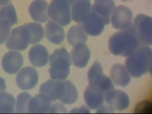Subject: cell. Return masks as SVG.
I'll list each match as a JSON object with an SVG mask.
<instances>
[{
    "mask_svg": "<svg viewBox=\"0 0 152 114\" xmlns=\"http://www.w3.org/2000/svg\"><path fill=\"white\" fill-rule=\"evenodd\" d=\"M126 69L134 77H141L151 72L152 50L145 44H141L130 54L125 61Z\"/></svg>",
    "mask_w": 152,
    "mask_h": 114,
    "instance_id": "1",
    "label": "cell"
},
{
    "mask_svg": "<svg viewBox=\"0 0 152 114\" xmlns=\"http://www.w3.org/2000/svg\"><path fill=\"white\" fill-rule=\"evenodd\" d=\"M140 45L133 28L116 32L109 39V50L116 56H129Z\"/></svg>",
    "mask_w": 152,
    "mask_h": 114,
    "instance_id": "2",
    "label": "cell"
},
{
    "mask_svg": "<svg viewBox=\"0 0 152 114\" xmlns=\"http://www.w3.org/2000/svg\"><path fill=\"white\" fill-rule=\"evenodd\" d=\"M50 64L49 73L52 79L66 80L70 71V55L64 48L56 49L50 56Z\"/></svg>",
    "mask_w": 152,
    "mask_h": 114,
    "instance_id": "3",
    "label": "cell"
},
{
    "mask_svg": "<svg viewBox=\"0 0 152 114\" xmlns=\"http://www.w3.org/2000/svg\"><path fill=\"white\" fill-rule=\"evenodd\" d=\"M71 6L67 0H52L49 7L48 15L59 25L66 26L71 22Z\"/></svg>",
    "mask_w": 152,
    "mask_h": 114,
    "instance_id": "4",
    "label": "cell"
},
{
    "mask_svg": "<svg viewBox=\"0 0 152 114\" xmlns=\"http://www.w3.org/2000/svg\"><path fill=\"white\" fill-rule=\"evenodd\" d=\"M135 35L142 44L152 45V18L145 14L138 15L132 25Z\"/></svg>",
    "mask_w": 152,
    "mask_h": 114,
    "instance_id": "5",
    "label": "cell"
},
{
    "mask_svg": "<svg viewBox=\"0 0 152 114\" xmlns=\"http://www.w3.org/2000/svg\"><path fill=\"white\" fill-rule=\"evenodd\" d=\"M30 44V37L26 24L13 28L6 43L7 48L24 50Z\"/></svg>",
    "mask_w": 152,
    "mask_h": 114,
    "instance_id": "6",
    "label": "cell"
},
{
    "mask_svg": "<svg viewBox=\"0 0 152 114\" xmlns=\"http://www.w3.org/2000/svg\"><path fill=\"white\" fill-rule=\"evenodd\" d=\"M89 84L95 85L105 93L114 89V85L111 80L104 75L102 66L96 62L89 69L88 72Z\"/></svg>",
    "mask_w": 152,
    "mask_h": 114,
    "instance_id": "7",
    "label": "cell"
},
{
    "mask_svg": "<svg viewBox=\"0 0 152 114\" xmlns=\"http://www.w3.org/2000/svg\"><path fill=\"white\" fill-rule=\"evenodd\" d=\"M112 16V24L118 30H127L133 25V14L128 7L120 5L114 9Z\"/></svg>",
    "mask_w": 152,
    "mask_h": 114,
    "instance_id": "8",
    "label": "cell"
},
{
    "mask_svg": "<svg viewBox=\"0 0 152 114\" xmlns=\"http://www.w3.org/2000/svg\"><path fill=\"white\" fill-rule=\"evenodd\" d=\"M39 76L37 71L31 66L23 68L17 76L18 87L24 90L32 89L38 83Z\"/></svg>",
    "mask_w": 152,
    "mask_h": 114,
    "instance_id": "9",
    "label": "cell"
},
{
    "mask_svg": "<svg viewBox=\"0 0 152 114\" xmlns=\"http://www.w3.org/2000/svg\"><path fill=\"white\" fill-rule=\"evenodd\" d=\"M104 96L106 102L114 110H123L129 104L128 95L121 90L112 89L105 92Z\"/></svg>",
    "mask_w": 152,
    "mask_h": 114,
    "instance_id": "10",
    "label": "cell"
},
{
    "mask_svg": "<svg viewBox=\"0 0 152 114\" xmlns=\"http://www.w3.org/2000/svg\"><path fill=\"white\" fill-rule=\"evenodd\" d=\"M65 85L64 81L56 80H50L40 86L39 92L50 97L51 101L61 99L65 94Z\"/></svg>",
    "mask_w": 152,
    "mask_h": 114,
    "instance_id": "11",
    "label": "cell"
},
{
    "mask_svg": "<svg viewBox=\"0 0 152 114\" xmlns=\"http://www.w3.org/2000/svg\"><path fill=\"white\" fill-rule=\"evenodd\" d=\"M104 25L106 24L103 19L91 11L83 21L82 26L83 30L87 34L92 36H96L101 34L103 31Z\"/></svg>",
    "mask_w": 152,
    "mask_h": 114,
    "instance_id": "12",
    "label": "cell"
},
{
    "mask_svg": "<svg viewBox=\"0 0 152 114\" xmlns=\"http://www.w3.org/2000/svg\"><path fill=\"white\" fill-rule=\"evenodd\" d=\"M23 64V55L18 51H9L2 58V68L6 72L11 74H15L18 72Z\"/></svg>",
    "mask_w": 152,
    "mask_h": 114,
    "instance_id": "13",
    "label": "cell"
},
{
    "mask_svg": "<svg viewBox=\"0 0 152 114\" xmlns=\"http://www.w3.org/2000/svg\"><path fill=\"white\" fill-rule=\"evenodd\" d=\"M90 57V50L85 43H78L74 45L71 51V58L75 66L84 68L88 64Z\"/></svg>",
    "mask_w": 152,
    "mask_h": 114,
    "instance_id": "14",
    "label": "cell"
},
{
    "mask_svg": "<svg viewBox=\"0 0 152 114\" xmlns=\"http://www.w3.org/2000/svg\"><path fill=\"white\" fill-rule=\"evenodd\" d=\"M104 92L95 85L89 84L84 93V99L88 107L91 109L99 108L104 102Z\"/></svg>",
    "mask_w": 152,
    "mask_h": 114,
    "instance_id": "15",
    "label": "cell"
},
{
    "mask_svg": "<svg viewBox=\"0 0 152 114\" xmlns=\"http://www.w3.org/2000/svg\"><path fill=\"white\" fill-rule=\"evenodd\" d=\"M115 7L113 0H95L91 11L101 17L106 25H107L110 21V16Z\"/></svg>",
    "mask_w": 152,
    "mask_h": 114,
    "instance_id": "16",
    "label": "cell"
},
{
    "mask_svg": "<svg viewBox=\"0 0 152 114\" xmlns=\"http://www.w3.org/2000/svg\"><path fill=\"white\" fill-rule=\"evenodd\" d=\"M49 5L45 0H34L30 5L28 11L33 20L38 23H45L48 20Z\"/></svg>",
    "mask_w": 152,
    "mask_h": 114,
    "instance_id": "17",
    "label": "cell"
},
{
    "mask_svg": "<svg viewBox=\"0 0 152 114\" xmlns=\"http://www.w3.org/2000/svg\"><path fill=\"white\" fill-rule=\"evenodd\" d=\"M30 99L28 104V112L46 113L49 111L51 100L47 95L41 93Z\"/></svg>",
    "mask_w": 152,
    "mask_h": 114,
    "instance_id": "18",
    "label": "cell"
},
{
    "mask_svg": "<svg viewBox=\"0 0 152 114\" xmlns=\"http://www.w3.org/2000/svg\"><path fill=\"white\" fill-rule=\"evenodd\" d=\"M91 5L89 0H77L71 5V16L77 23H83L89 15Z\"/></svg>",
    "mask_w": 152,
    "mask_h": 114,
    "instance_id": "19",
    "label": "cell"
},
{
    "mask_svg": "<svg viewBox=\"0 0 152 114\" xmlns=\"http://www.w3.org/2000/svg\"><path fill=\"white\" fill-rule=\"evenodd\" d=\"M28 57L32 65L37 67H42L47 64L49 61V53L44 46L35 45L30 49Z\"/></svg>",
    "mask_w": 152,
    "mask_h": 114,
    "instance_id": "20",
    "label": "cell"
},
{
    "mask_svg": "<svg viewBox=\"0 0 152 114\" xmlns=\"http://www.w3.org/2000/svg\"><path fill=\"white\" fill-rule=\"evenodd\" d=\"M46 35L48 40L55 44H59L65 38L63 28L56 22L50 20L45 26Z\"/></svg>",
    "mask_w": 152,
    "mask_h": 114,
    "instance_id": "21",
    "label": "cell"
},
{
    "mask_svg": "<svg viewBox=\"0 0 152 114\" xmlns=\"http://www.w3.org/2000/svg\"><path fill=\"white\" fill-rule=\"evenodd\" d=\"M111 77L116 85L125 87L130 83L131 77L126 69L122 65L115 64L111 70Z\"/></svg>",
    "mask_w": 152,
    "mask_h": 114,
    "instance_id": "22",
    "label": "cell"
},
{
    "mask_svg": "<svg viewBox=\"0 0 152 114\" xmlns=\"http://www.w3.org/2000/svg\"><path fill=\"white\" fill-rule=\"evenodd\" d=\"M88 38L87 33L83 30L81 24L72 26L67 34L68 43L73 46L78 43H85L88 40Z\"/></svg>",
    "mask_w": 152,
    "mask_h": 114,
    "instance_id": "23",
    "label": "cell"
},
{
    "mask_svg": "<svg viewBox=\"0 0 152 114\" xmlns=\"http://www.w3.org/2000/svg\"><path fill=\"white\" fill-rule=\"evenodd\" d=\"M15 100L12 94L2 92L0 94V113H14Z\"/></svg>",
    "mask_w": 152,
    "mask_h": 114,
    "instance_id": "24",
    "label": "cell"
},
{
    "mask_svg": "<svg viewBox=\"0 0 152 114\" xmlns=\"http://www.w3.org/2000/svg\"><path fill=\"white\" fill-rule=\"evenodd\" d=\"M30 35V44L40 42L44 37V30L42 26L37 23H30L26 24Z\"/></svg>",
    "mask_w": 152,
    "mask_h": 114,
    "instance_id": "25",
    "label": "cell"
},
{
    "mask_svg": "<svg viewBox=\"0 0 152 114\" xmlns=\"http://www.w3.org/2000/svg\"><path fill=\"white\" fill-rule=\"evenodd\" d=\"M64 82L65 85V91L63 97L59 100L62 103L66 104L74 103L78 96L77 89L70 81L65 80Z\"/></svg>",
    "mask_w": 152,
    "mask_h": 114,
    "instance_id": "26",
    "label": "cell"
},
{
    "mask_svg": "<svg viewBox=\"0 0 152 114\" xmlns=\"http://www.w3.org/2000/svg\"><path fill=\"white\" fill-rule=\"evenodd\" d=\"M0 20H6L12 26L18 23V18L14 6L9 4L0 9Z\"/></svg>",
    "mask_w": 152,
    "mask_h": 114,
    "instance_id": "27",
    "label": "cell"
},
{
    "mask_svg": "<svg viewBox=\"0 0 152 114\" xmlns=\"http://www.w3.org/2000/svg\"><path fill=\"white\" fill-rule=\"evenodd\" d=\"M31 95L27 92L21 93L17 98L16 110L19 113H28Z\"/></svg>",
    "mask_w": 152,
    "mask_h": 114,
    "instance_id": "28",
    "label": "cell"
},
{
    "mask_svg": "<svg viewBox=\"0 0 152 114\" xmlns=\"http://www.w3.org/2000/svg\"><path fill=\"white\" fill-rule=\"evenodd\" d=\"M133 113L134 114H152V101L145 100L138 102L135 105Z\"/></svg>",
    "mask_w": 152,
    "mask_h": 114,
    "instance_id": "29",
    "label": "cell"
},
{
    "mask_svg": "<svg viewBox=\"0 0 152 114\" xmlns=\"http://www.w3.org/2000/svg\"><path fill=\"white\" fill-rule=\"evenodd\" d=\"M12 26L8 21L0 20V44H3L7 40Z\"/></svg>",
    "mask_w": 152,
    "mask_h": 114,
    "instance_id": "30",
    "label": "cell"
},
{
    "mask_svg": "<svg viewBox=\"0 0 152 114\" xmlns=\"http://www.w3.org/2000/svg\"><path fill=\"white\" fill-rule=\"evenodd\" d=\"M50 113H58V111L61 113H66V109L65 107L59 104H55L52 106L51 108L50 107Z\"/></svg>",
    "mask_w": 152,
    "mask_h": 114,
    "instance_id": "31",
    "label": "cell"
},
{
    "mask_svg": "<svg viewBox=\"0 0 152 114\" xmlns=\"http://www.w3.org/2000/svg\"><path fill=\"white\" fill-rule=\"evenodd\" d=\"M6 89V84L4 79L0 77V94L4 92Z\"/></svg>",
    "mask_w": 152,
    "mask_h": 114,
    "instance_id": "32",
    "label": "cell"
},
{
    "mask_svg": "<svg viewBox=\"0 0 152 114\" xmlns=\"http://www.w3.org/2000/svg\"><path fill=\"white\" fill-rule=\"evenodd\" d=\"M10 1L11 0H0V9L4 6L10 4Z\"/></svg>",
    "mask_w": 152,
    "mask_h": 114,
    "instance_id": "33",
    "label": "cell"
},
{
    "mask_svg": "<svg viewBox=\"0 0 152 114\" xmlns=\"http://www.w3.org/2000/svg\"><path fill=\"white\" fill-rule=\"evenodd\" d=\"M67 1H68V2L71 5L74 2L76 1V0H67Z\"/></svg>",
    "mask_w": 152,
    "mask_h": 114,
    "instance_id": "34",
    "label": "cell"
},
{
    "mask_svg": "<svg viewBox=\"0 0 152 114\" xmlns=\"http://www.w3.org/2000/svg\"><path fill=\"white\" fill-rule=\"evenodd\" d=\"M121 1H132V0H121Z\"/></svg>",
    "mask_w": 152,
    "mask_h": 114,
    "instance_id": "35",
    "label": "cell"
},
{
    "mask_svg": "<svg viewBox=\"0 0 152 114\" xmlns=\"http://www.w3.org/2000/svg\"><path fill=\"white\" fill-rule=\"evenodd\" d=\"M76 1H77V0H76ZM89 1H90V0H89Z\"/></svg>",
    "mask_w": 152,
    "mask_h": 114,
    "instance_id": "36",
    "label": "cell"
}]
</instances>
